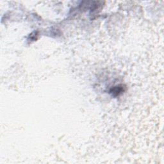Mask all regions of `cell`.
Returning <instances> with one entry per match:
<instances>
[{
	"instance_id": "obj_1",
	"label": "cell",
	"mask_w": 164,
	"mask_h": 164,
	"mask_svg": "<svg viewBox=\"0 0 164 164\" xmlns=\"http://www.w3.org/2000/svg\"><path fill=\"white\" fill-rule=\"evenodd\" d=\"M124 91V87L122 85H117L116 87H113L110 90V93L114 96H118L121 94Z\"/></svg>"
}]
</instances>
